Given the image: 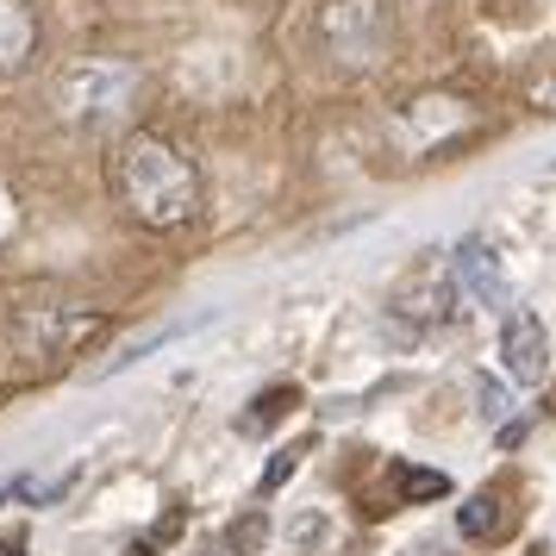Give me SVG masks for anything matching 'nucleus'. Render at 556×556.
<instances>
[{
  "mask_svg": "<svg viewBox=\"0 0 556 556\" xmlns=\"http://www.w3.org/2000/svg\"><path fill=\"white\" fill-rule=\"evenodd\" d=\"M113 194H119V206H126L138 226L176 231V226L194 219L201 181H194V169H188V156H181L176 144L138 131V138H126V144L113 151Z\"/></svg>",
  "mask_w": 556,
  "mask_h": 556,
  "instance_id": "1",
  "label": "nucleus"
},
{
  "mask_svg": "<svg viewBox=\"0 0 556 556\" xmlns=\"http://www.w3.org/2000/svg\"><path fill=\"white\" fill-rule=\"evenodd\" d=\"M113 319L106 313H88V306H63V301H31L13 313V344L38 363H63V356L94 351Z\"/></svg>",
  "mask_w": 556,
  "mask_h": 556,
  "instance_id": "2",
  "label": "nucleus"
},
{
  "mask_svg": "<svg viewBox=\"0 0 556 556\" xmlns=\"http://www.w3.org/2000/svg\"><path fill=\"white\" fill-rule=\"evenodd\" d=\"M138 94V70L131 63H106V56H88V63H70L56 76V113L76 119V126H106L119 119Z\"/></svg>",
  "mask_w": 556,
  "mask_h": 556,
  "instance_id": "3",
  "label": "nucleus"
},
{
  "mask_svg": "<svg viewBox=\"0 0 556 556\" xmlns=\"http://www.w3.org/2000/svg\"><path fill=\"white\" fill-rule=\"evenodd\" d=\"M319 31H326V45L338 63H376L388 51V7L381 0H326V13H319Z\"/></svg>",
  "mask_w": 556,
  "mask_h": 556,
  "instance_id": "4",
  "label": "nucleus"
},
{
  "mask_svg": "<svg viewBox=\"0 0 556 556\" xmlns=\"http://www.w3.org/2000/svg\"><path fill=\"white\" fill-rule=\"evenodd\" d=\"M394 313L401 319H413V326H451L456 313H463V288H456L451 263H438V256H426V263H413L401 281H394Z\"/></svg>",
  "mask_w": 556,
  "mask_h": 556,
  "instance_id": "5",
  "label": "nucleus"
},
{
  "mask_svg": "<svg viewBox=\"0 0 556 556\" xmlns=\"http://www.w3.org/2000/svg\"><path fill=\"white\" fill-rule=\"evenodd\" d=\"M451 276H456V288H463L469 301L494 306V313H506V306H513V281H506V263H501V251H494L488 238H463V244H456Z\"/></svg>",
  "mask_w": 556,
  "mask_h": 556,
  "instance_id": "6",
  "label": "nucleus"
},
{
  "mask_svg": "<svg viewBox=\"0 0 556 556\" xmlns=\"http://www.w3.org/2000/svg\"><path fill=\"white\" fill-rule=\"evenodd\" d=\"M501 356H506V369H513L519 381H538L544 369H551V338H544V319H538L531 306H506Z\"/></svg>",
  "mask_w": 556,
  "mask_h": 556,
  "instance_id": "7",
  "label": "nucleus"
},
{
  "mask_svg": "<svg viewBox=\"0 0 556 556\" xmlns=\"http://www.w3.org/2000/svg\"><path fill=\"white\" fill-rule=\"evenodd\" d=\"M506 494H513V481H494V488H481L476 501H463L456 531H463V538H476V544L506 538V531H513V519H519V501H506Z\"/></svg>",
  "mask_w": 556,
  "mask_h": 556,
  "instance_id": "8",
  "label": "nucleus"
},
{
  "mask_svg": "<svg viewBox=\"0 0 556 556\" xmlns=\"http://www.w3.org/2000/svg\"><path fill=\"white\" fill-rule=\"evenodd\" d=\"M456 481L444 469H426V463H394V501L401 506H431V501H451Z\"/></svg>",
  "mask_w": 556,
  "mask_h": 556,
  "instance_id": "9",
  "label": "nucleus"
},
{
  "mask_svg": "<svg viewBox=\"0 0 556 556\" xmlns=\"http://www.w3.org/2000/svg\"><path fill=\"white\" fill-rule=\"evenodd\" d=\"M38 45V20L26 13V0H0V70H20Z\"/></svg>",
  "mask_w": 556,
  "mask_h": 556,
  "instance_id": "10",
  "label": "nucleus"
},
{
  "mask_svg": "<svg viewBox=\"0 0 556 556\" xmlns=\"http://www.w3.org/2000/svg\"><path fill=\"white\" fill-rule=\"evenodd\" d=\"M294 406H301V388H294V381H281V388H263V394H256V406L238 419V426H244V431H269L276 419H288Z\"/></svg>",
  "mask_w": 556,
  "mask_h": 556,
  "instance_id": "11",
  "label": "nucleus"
},
{
  "mask_svg": "<svg viewBox=\"0 0 556 556\" xmlns=\"http://www.w3.org/2000/svg\"><path fill=\"white\" fill-rule=\"evenodd\" d=\"M263 538H269L263 513H244V519H231V531H226V556H256Z\"/></svg>",
  "mask_w": 556,
  "mask_h": 556,
  "instance_id": "12",
  "label": "nucleus"
},
{
  "mask_svg": "<svg viewBox=\"0 0 556 556\" xmlns=\"http://www.w3.org/2000/svg\"><path fill=\"white\" fill-rule=\"evenodd\" d=\"M313 451V444H288V451H276L269 456V469H263V481H256V494H276L281 481L294 476V469H301V456Z\"/></svg>",
  "mask_w": 556,
  "mask_h": 556,
  "instance_id": "13",
  "label": "nucleus"
},
{
  "mask_svg": "<svg viewBox=\"0 0 556 556\" xmlns=\"http://www.w3.org/2000/svg\"><path fill=\"white\" fill-rule=\"evenodd\" d=\"M506 406H513V394H506V381L476 376V413H481V419H506Z\"/></svg>",
  "mask_w": 556,
  "mask_h": 556,
  "instance_id": "14",
  "label": "nucleus"
},
{
  "mask_svg": "<svg viewBox=\"0 0 556 556\" xmlns=\"http://www.w3.org/2000/svg\"><path fill=\"white\" fill-rule=\"evenodd\" d=\"M181 531V513H163V526L151 531V538H138V544H131L126 556H156V544H169V538H176Z\"/></svg>",
  "mask_w": 556,
  "mask_h": 556,
  "instance_id": "15",
  "label": "nucleus"
},
{
  "mask_svg": "<svg viewBox=\"0 0 556 556\" xmlns=\"http://www.w3.org/2000/svg\"><path fill=\"white\" fill-rule=\"evenodd\" d=\"M531 101L544 106V113H556V70H544V76L531 81Z\"/></svg>",
  "mask_w": 556,
  "mask_h": 556,
  "instance_id": "16",
  "label": "nucleus"
},
{
  "mask_svg": "<svg viewBox=\"0 0 556 556\" xmlns=\"http://www.w3.org/2000/svg\"><path fill=\"white\" fill-rule=\"evenodd\" d=\"M294 538H301V544H313V538H319V531H326V519H319V513H306V519H294Z\"/></svg>",
  "mask_w": 556,
  "mask_h": 556,
  "instance_id": "17",
  "label": "nucleus"
},
{
  "mask_svg": "<svg viewBox=\"0 0 556 556\" xmlns=\"http://www.w3.org/2000/svg\"><path fill=\"white\" fill-rule=\"evenodd\" d=\"M0 556H26V538H0Z\"/></svg>",
  "mask_w": 556,
  "mask_h": 556,
  "instance_id": "18",
  "label": "nucleus"
},
{
  "mask_svg": "<svg viewBox=\"0 0 556 556\" xmlns=\"http://www.w3.org/2000/svg\"><path fill=\"white\" fill-rule=\"evenodd\" d=\"M331 556H338V551H331ZM344 556H369V551H363V544H344Z\"/></svg>",
  "mask_w": 556,
  "mask_h": 556,
  "instance_id": "19",
  "label": "nucleus"
},
{
  "mask_svg": "<svg viewBox=\"0 0 556 556\" xmlns=\"http://www.w3.org/2000/svg\"><path fill=\"white\" fill-rule=\"evenodd\" d=\"M201 556H226V551H201Z\"/></svg>",
  "mask_w": 556,
  "mask_h": 556,
  "instance_id": "20",
  "label": "nucleus"
}]
</instances>
